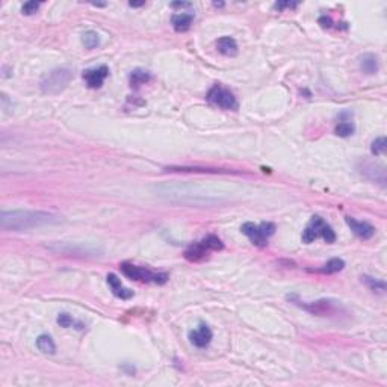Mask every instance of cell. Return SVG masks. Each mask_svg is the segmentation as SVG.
<instances>
[{
  "label": "cell",
  "mask_w": 387,
  "mask_h": 387,
  "mask_svg": "<svg viewBox=\"0 0 387 387\" xmlns=\"http://www.w3.org/2000/svg\"><path fill=\"white\" fill-rule=\"evenodd\" d=\"M59 221V216L45 211H3L0 214V227L9 231H21Z\"/></svg>",
  "instance_id": "cell-1"
},
{
  "label": "cell",
  "mask_w": 387,
  "mask_h": 387,
  "mask_svg": "<svg viewBox=\"0 0 387 387\" xmlns=\"http://www.w3.org/2000/svg\"><path fill=\"white\" fill-rule=\"evenodd\" d=\"M73 79V73L68 68H56L45 74L41 81V91L48 95L61 94L67 86L70 85Z\"/></svg>",
  "instance_id": "cell-2"
},
{
  "label": "cell",
  "mask_w": 387,
  "mask_h": 387,
  "mask_svg": "<svg viewBox=\"0 0 387 387\" xmlns=\"http://www.w3.org/2000/svg\"><path fill=\"white\" fill-rule=\"evenodd\" d=\"M322 238L325 242L333 244L336 241V235L333 231V228L321 218V216H312L308 225L305 227V230L302 231V242L304 244H312L315 242L318 238Z\"/></svg>",
  "instance_id": "cell-3"
},
{
  "label": "cell",
  "mask_w": 387,
  "mask_h": 387,
  "mask_svg": "<svg viewBox=\"0 0 387 387\" xmlns=\"http://www.w3.org/2000/svg\"><path fill=\"white\" fill-rule=\"evenodd\" d=\"M121 272L130 278V280H136V281H144V283H156V285H165L168 281V274L165 272H151L147 268L142 266H136L132 263H121L120 265Z\"/></svg>",
  "instance_id": "cell-4"
},
{
  "label": "cell",
  "mask_w": 387,
  "mask_h": 387,
  "mask_svg": "<svg viewBox=\"0 0 387 387\" xmlns=\"http://www.w3.org/2000/svg\"><path fill=\"white\" fill-rule=\"evenodd\" d=\"M224 245L221 242V239L215 235H208L206 238H203L200 242L191 245L186 251H185V257L189 262H200L208 256L209 251H219L222 250Z\"/></svg>",
  "instance_id": "cell-5"
},
{
  "label": "cell",
  "mask_w": 387,
  "mask_h": 387,
  "mask_svg": "<svg viewBox=\"0 0 387 387\" xmlns=\"http://www.w3.org/2000/svg\"><path fill=\"white\" fill-rule=\"evenodd\" d=\"M241 231L257 247H266L268 239L275 233V225L272 222H262L256 225L254 222H245L241 227Z\"/></svg>",
  "instance_id": "cell-6"
},
{
  "label": "cell",
  "mask_w": 387,
  "mask_h": 387,
  "mask_svg": "<svg viewBox=\"0 0 387 387\" xmlns=\"http://www.w3.org/2000/svg\"><path fill=\"white\" fill-rule=\"evenodd\" d=\"M298 304L304 310H307L316 316H334L344 310L341 301H336V300H318V301L313 302L298 301Z\"/></svg>",
  "instance_id": "cell-7"
},
{
  "label": "cell",
  "mask_w": 387,
  "mask_h": 387,
  "mask_svg": "<svg viewBox=\"0 0 387 387\" xmlns=\"http://www.w3.org/2000/svg\"><path fill=\"white\" fill-rule=\"evenodd\" d=\"M208 101H211L212 105H215L221 109H227V111H235L238 109V101L236 97L233 95L231 91H228L227 88L221 85L212 86L208 92Z\"/></svg>",
  "instance_id": "cell-8"
},
{
  "label": "cell",
  "mask_w": 387,
  "mask_h": 387,
  "mask_svg": "<svg viewBox=\"0 0 387 387\" xmlns=\"http://www.w3.org/2000/svg\"><path fill=\"white\" fill-rule=\"evenodd\" d=\"M82 76L85 79L86 85L92 88V89H97V88L103 85L105 79L109 76V68L106 65H100V67H95V68L85 70Z\"/></svg>",
  "instance_id": "cell-9"
},
{
  "label": "cell",
  "mask_w": 387,
  "mask_h": 387,
  "mask_svg": "<svg viewBox=\"0 0 387 387\" xmlns=\"http://www.w3.org/2000/svg\"><path fill=\"white\" fill-rule=\"evenodd\" d=\"M212 338H214V333L212 330L206 325V324H200L197 330H192L189 331V341L191 344L197 348H206L208 345L212 342Z\"/></svg>",
  "instance_id": "cell-10"
},
{
  "label": "cell",
  "mask_w": 387,
  "mask_h": 387,
  "mask_svg": "<svg viewBox=\"0 0 387 387\" xmlns=\"http://www.w3.org/2000/svg\"><path fill=\"white\" fill-rule=\"evenodd\" d=\"M346 224L351 227V230L362 239H369L374 236L375 233V228L374 225H371L369 222H365V221H357L355 218H351V216H346L345 218Z\"/></svg>",
  "instance_id": "cell-11"
},
{
  "label": "cell",
  "mask_w": 387,
  "mask_h": 387,
  "mask_svg": "<svg viewBox=\"0 0 387 387\" xmlns=\"http://www.w3.org/2000/svg\"><path fill=\"white\" fill-rule=\"evenodd\" d=\"M108 285L112 291V294L117 297V298H121V300H130L133 297V291H130L127 288H124L121 285V280L115 275V274H108Z\"/></svg>",
  "instance_id": "cell-12"
},
{
  "label": "cell",
  "mask_w": 387,
  "mask_h": 387,
  "mask_svg": "<svg viewBox=\"0 0 387 387\" xmlns=\"http://www.w3.org/2000/svg\"><path fill=\"white\" fill-rule=\"evenodd\" d=\"M192 21H194V14H188V12L174 14L171 17L172 28H174L175 32H186V31H189Z\"/></svg>",
  "instance_id": "cell-13"
},
{
  "label": "cell",
  "mask_w": 387,
  "mask_h": 387,
  "mask_svg": "<svg viewBox=\"0 0 387 387\" xmlns=\"http://www.w3.org/2000/svg\"><path fill=\"white\" fill-rule=\"evenodd\" d=\"M218 51L224 56H235L238 53V44L231 37H221L216 41Z\"/></svg>",
  "instance_id": "cell-14"
},
{
  "label": "cell",
  "mask_w": 387,
  "mask_h": 387,
  "mask_svg": "<svg viewBox=\"0 0 387 387\" xmlns=\"http://www.w3.org/2000/svg\"><path fill=\"white\" fill-rule=\"evenodd\" d=\"M360 68L366 74H375L378 71V59L372 53H365L360 58Z\"/></svg>",
  "instance_id": "cell-15"
},
{
  "label": "cell",
  "mask_w": 387,
  "mask_h": 387,
  "mask_svg": "<svg viewBox=\"0 0 387 387\" xmlns=\"http://www.w3.org/2000/svg\"><path fill=\"white\" fill-rule=\"evenodd\" d=\"M345 268V262L342 259H331L325 265H322L318 269H308L310 272H318V274H336L342 271Z\"/></svg>",
  "instance_id": "cell-16"
},
{
  "label": "cell",
  "mask_w": 387,
  "mask_h": 387,
  "mask_svg": "<svg viewBox=\"0 0 387 387\" xmlns=\"http://www.w3.org/2000/svg\"><path fill=\"white\" fill-rule=\"evenodd\" d=\"M37 348L43 352V354H55L56 352V345L53 342V339L48 334H41L37 339Z\"/></svg>",
  "instance_id": "cell-17"
},
{
  "label": "cell",
  "mask_w": 387,
  "mask_h": 387,
  "mask_svg": "<svg viewBox=\"0 0 387 387\" xmlns=\"http://www.w3.org/2000/svg\"><path fill=\"white\" fill-rule=\"evenodd\" d=\"M129 81L130 85L133 86V88H138L139 85H144V84H147L150 81V73L145 71V70H139L138 68V70L132 71Z\"/></svg>",
  "instance_id": "cell-18"
},
{
  "label": "cell",
  "mask_w": 387,
  "mask_h": 387,
  "mask_svg": "<svg viewBox=\"0 0 387 387\" xmlns=\"http://www.w3.org/2000/svg\"><path fill=\"white\" fill-rule=\"evenodd\" d=\"M362 281L371 289V291H377V292H384L386 291V283L383 281V280H377V278H374V277H369V275H363L362 277Z\"/></svg>",
  "instance_id": "cell-19"
},
{
  "label": "cell",
  "mask_w": 387,
  "mask_h": 387,
  "mask_svg": "<svg viewBox=\"0 0 387 387\" xmlns=\"http://www.w3.org/2000/svg\"><path fill=\"white\" fill-rule=\"evenodd\" d=\"M82 44L86 48H95L100 44V35L94 31H86L82 34Z\"/></svg>",
  "instance_id": "cell-20"
},
{
  "label": "cell",
  "mask_w": 387,
  "mask_h": 387,
  "mask_svg": "<svg viewBox=\"0 0 387 387\" xmlns=\"http://www.w3.org/2000/svg\"><path fill=\"white\" fill-rule=\"evenodd\" d=\"M168 171H180V172H231V171H222V170H215V168H198V167H170L165 168Z\"/></svg>",
  "instance_id": "cell-21"
},
{
  "label": "cell",
  "mask_w": 387,
  "mask_h": 387,
  "mask_svg": "<svg viewBox=\"0 0 387 387\" xmlns=\"http://www.w3.org/2000/svg\"><path fill=\"white\" fill-rule=\"evenodd\" d=\"M354 124L352 123H349L348 120L346 121H342V123H339L338 126H336V129H334V133L338 135V136H341V138H348V136H351L352 133H354Z\"/></svg>",
  "instance_id": "cell-22"
},
{
  "label": "cell",
  "mask_w": 387,
  "mask_h": 387,
  "mask_svg": "<svg viewBox=\"0 0 387 387\" xmlns=\"http://www.w3.org/2000/svg\"><path fill=\"white\" fill-rule=\"evenodd\" d=\"M386 148H387L386 138H384V136H380V138H377V139L372 142L371 151H372V154L380 156V154H384V153H386Z\"/></svg>",
  "instance_id": "cell-23"
},
{
  "label": "cell",
  "mask_w": 387,
  "mask_h": 387,
  "mask_svg": "<svg viewBox=\"0 0 387 387\" xmlns=\"http://www.w3.org/2000/svg\"><path fill=\"white\" fill-rule=\"evenodd\" d=\"M38 8H40V3H37V2H26L21 6V12L24 15H32V14H35L38 11Z\"/></svg>",
  "instance_id": "cell-24"
},
{
  "label": "cell",
  "mask_w": 387,
  "mask_h": 387,
  "mask_svg": "<svg viewBox=\"0 0 387 387\" xmlns=\"http://www.w3.org/2000/svg\"><path fill=\"white\" fill-rule=\"evenodd\" d=\"M58 324L61 325V327H64V328H68V327H71L73 324H74V321H73V318L68 315V313H61L59 316H58Z\"/></svg>",
  "instance_id": "cell-25"
},
{
  "label": "cell",
  "mask_w": 387,
  "mask_h": 387,
  "mask_svg": "<svg viewBox=\"0 0 387 387\" xmlns=\"http://www.w3.org/2000/svg\"><path fill=\"white\" fill-rule=\"evenodd\" d=\"M319 24L322 26V28H331V24H333V21H331V18L330 17H321L319 18Z\"/></svg>",
  "instance_id": "cell-26"
},
{
  "label": "cell",
  "mask_w": 387,
  "mask_h": 387,
  "mask_svg": "<svg viewBox=\"0 0 387 387\" xmlns=\"http://www.w3.org/2000/svg\"><path fill=\"white\" fill-rule=\"evenodd\" d=\"M298 6V3H289V2H283V3H275V8L280 11V9H283V8H297Z\"/></svg>",
  "instance_id": "cell-27"
},
{
  "label": "cell",
  "mask_w": 387,
  "mask_h": 387,
  "mask_svg": "<svg viewBox=\"0 0 387 387\" xmlns=\"http://www.w3.org/2000/svg\"><path fill=\"white\" fill-rule=\"evenodd\" d=\"M172 8H189L191 6V3H185V2H174L171 3Z\"/></svg>",
  "instance_id": "cell-28"
},
{
  "label": "cell",
  "mask_w": 387,
  "mask_h": 387,
  "mask_svg": "<svg viewBox=\"0 0 387 387\" xmlns=\"http://www.w3.org/2000/svg\"><path fill=\"white\" fill-rule=\"evenodd\" d=\"M141 5H144V3H130V6H141Z\"/></svg>",
  "instance_id": "cell-29"
}]
</instances>
